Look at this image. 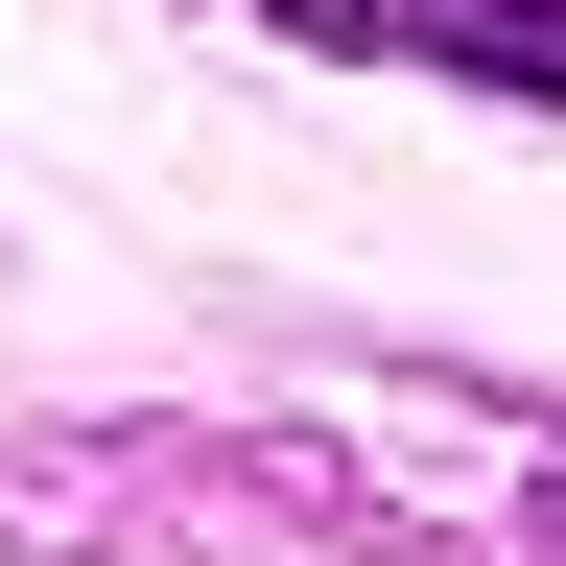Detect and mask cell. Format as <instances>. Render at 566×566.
Instances as JSON below:
<instances>
[{"label":"cell","mask_w":566,"mask_h":566,"mask_svg":"<svg viewBox=\"0 0 566 566\" xmlns=\"http://www.w3.org/2000/svg\"><path fill=\"white\" fill-rule=\"evenodd\" d=\"M283 24H331V48H472V0H283Z\"/></svg>","instance_id":"1"}]
</instances>
